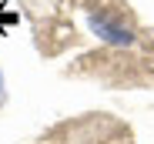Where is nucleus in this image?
<instances>
[{
  "instance_id": "nucleus-1",
  "label": "nucleus",
  "mask_w": 154,
  "mask_h": 144,
  "mask_svg": "<svg viewBox=\"0 0 154 144\" xmlns=\"http://www.w3.org/2000/svg\"><path fill=\"white\" fill-rule=\"evenodd\" d=\"M91 30H94L100 40L117 44V47H124V44L134 40V27H131V23H127L124 17H111V14H104V10H91Z\"/></svg>"
}]
</instances>
